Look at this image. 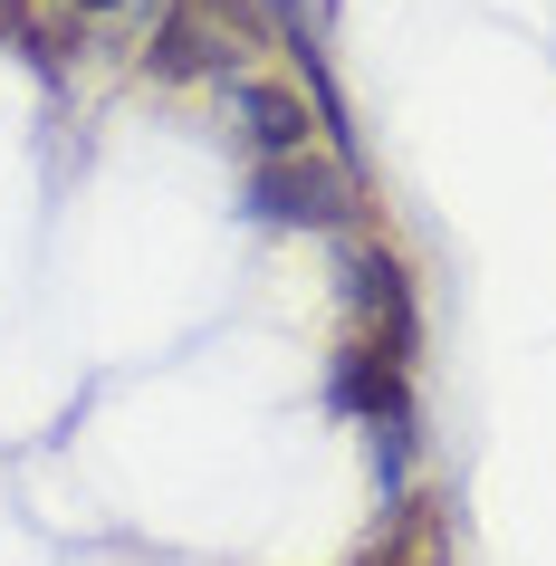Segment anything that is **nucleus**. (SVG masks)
Returning <instances> with one entry per match:
<instances>
[{"label":"nucleus","instance_id":"obj_2","mask_svg":"<svg viewBox=\"0 0 556 566\" xmlns=\"http://www.w3.org/2000/svg\"><path fill=\"white\" fill-rule=\"evenodd\" d=\"M355 307H365V336H375L384 356H403L422 346V317H412V289H403V260L384 250V240H365L355 250Z\"/></svg>","mask_w":556,"mask_h":566},{"label":"nucleus","instance_id":"obj_7","mask_svg":"<svg viewBox=\"0 0 556 566\" xmlns=\"http://www.w3.org/2000/svg\"><path fill=\"white\" fill-rule=\"evenodd\" d=\"M67 10H77V20H96V10H116V0H67Z\"/></svg>","mask_w":556,"mask_h":566},{"label":"nucleus","instance_id":"obj_4","mask_svg":"<svg viewBox=\"0 0 556 566\" xmlns=\"http://www.w3.org/2000/svg\"><path fill=\"white\" fill-rule=\"evenodd\" d=\"M240 125H250V145H260V164H279V154H307V135H317V116H307V96L289 87V77H240Z\"/></svg>","mask_w":556,"mask_h":566},{"label":"nucleus","instance_id":"obj_6","mask_svg":"<svg viewBox=\"0 0 556 566\" xmlns=\"http://www.w3.org/2000/svg\"><path fill=\"white\" fill-rule=\"evenodd\" d=\"M30 20H39V0H0V39H30Z\"/></svg>","mask_w":556,"mask_h":566},{"label":"nucleus","instance_id":"obj_3","mask_svg":"<svg viewBox=\"0 0 556 566\" xmlns=\"http://www.w3.org/2000/svg\"><path fill=\"white\" fill-rule=\"evenodd\" d=\"M231 59H240L231 30H221V20H202L192 0H182V10H164V20H154V39H145V77H164V87L211 77V67H231Z\"/></svg>","mask_w":556,"mask_h":566},{"label":"nucleus","instance_id":"obj_1","mask_svg":"<svg viewBox=\"0 0 556 566\" xmlns=\"http://www.w3.org/2000/svg\"><path fill=\"white\" fill-rule=\"evenodd\" d=\"M250 202L269 221H297V231H336V221H355V174L326 154H279L250 174Z\"/></svg>","mask_w":556,"mask_h":566},{"label":"nucleus","instance_id":"obj_5","mask_svg":"<svg viewBox=\"0 0 556 566\" xmlns=\"http://www.w3.org/2000/svg\"><path fill=\"white\" fill-rule=\"evenodd\" d=\"M20 49H39V67H67L77 49H87V30H77V10H39Z\"/></svg>","mask_w":556,"mask_h":566}]
</instances>
